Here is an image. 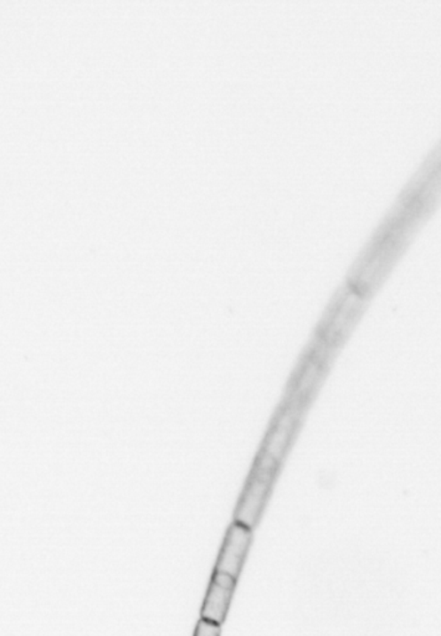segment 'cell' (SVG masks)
Instances as JSON below:
<instances>
[{"label": "cell", "instance_id": "obj_1", "mask_svg": "<svg viewBox=\"0 0 441 636\" xmlns=\"http://www.w3.org/2000/svg\"><path fill=\"white\" fill-rule=\"evenodd\" d=\"M253 544V529L232 521L217 553L213 572L223 573L238 581Z\"/></svg>", "mask_w": 441, "mask_h": 636}, {"label": "cell", "instance_id": "obj_3", "mask_svg": "<svg viewBox=\"0 0 441 636\" xmlns=\"http://www.w3.org/2000/svg\"><path fill=\"white\" fill-rule=\"evenodd\" d=\"M220 632H222V625L201 618L195 626L193 636H220Z\"/></svg>", "mask_w": 441, "mask_h": 636}, {"label": "cell", "instance_id": "obj_2", "mask_svg": "<svg viewBox=\"0 0 441 636\" xmlns=\"http://www.w3.org/2000/svg\"><path fill=\"white\" fill-rule=\"evenodd\" d=\"M236 579L223 575V573L213 572L207 593H205L203 604H201V618L208 622L223 625L228 616L230 604L236 588Z\"/></svg>", "mask_w": 441, "mask_h": 636}]
</instances>
